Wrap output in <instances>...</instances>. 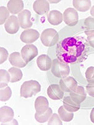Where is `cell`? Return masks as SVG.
Instances as JSON below:
<instances>
[{
  "label": "cell",
  "mask_w": 94,
  "mask_h": 125,
  "mask_svg": "<svg viewBox=\"0 0 94 125\" xmlns=\"http://www.w3.org/2000/svg\"><path fill=\"white\" fill-rule=\"evenodd\" d=\"M89 50L87 40L83 36H75L59 41L56 52L60 61L67 64H74L84 61Z\"/></svg>",
  "instance_id": "1"
},
{
  "label": "cell",
  "mask_w": 94,
  "mask_h": 125,
  "mask_svg": "<svg viewBox=\"0 0 94 125\" xmlns=\"http://www.w3.org/2000/svg\"><path fill=\"white\" fill-rule=\"evenodd\" d=\"M41 91V85L37 81L30 80L24 81L20 88V96L29 98L36 95Z\"/></svg>",
  "instance_id": "2"
},
{
  "label": "cell",
  "mask_w": 94,
  "mask_h": 125,
  "mask_svg": "<svg viewBox=\"0 0 94 125\" xmlns=\"http://www.w3.org/2000/svg\"><path fill=\"white\" fill-rule=\"evenodd\" d=\"M59 39V33L53 28L46 29L42 31L40 36L41 43L47 47L53 46L58 43Z\"/></svg>",
  "instance_id": "3"
},
{
  "label": "cell",
  "mask_w": 94,
  "mask_h": 125,
  "mask_svg": "<svg viewBox=\"0 0 94 125\" xmlns=\"http://www.w3.org/2000/svg\"><path fill=\"white\" fill-rule=\"evenodd\" d=\"M51 71L57 78H63L68 76L70 73V68L69 64H65L59 59H54L52 61Z\"/></svg>",
  "instance_id": "4"
},
{
  "label": "cell",
  "mask_w": 94,
  "mask_h": 125,
  "mask_svg": "<svg viewBox=\"0 0 94 125\" xmlns=\"http://www.w3.org/2000/svg\"><path fill=\"white\" fill-rule=\"evenodd\" d=\"M38 54V51L35 45L33 44H27L22 48L21 55L23 60L27 64L33 60Z\"/></svg>",
  "instance_id": "5"
},
{
  "label": "cell",
  "mask_w": 94,
  "mask_h": 125,
  "mask_svg": "<svg viewBox=\"0 0 94 125\" xmlns=\"http://www.w3.org/2000/svg\"><path fill=\"white\" fill-rule=\"evenodd\" d=\"M63 17L64 22L70 26H74L78 22V14L77 10L73 8H69L65 10Z\"/></svg>",
  "instance_id": "6"
},
{
  "label": "cell",
  "mask_w": 94,
  "mask_h": 125,
  "mask_svg": "<svg viewBox=\"0 0 94 125\" xmlns=\"http://www.w3.org/2000/svg\"><path fill=\"white\" fill-rule=\"evenodd\" d=\"M60 86L63 91L71 93L77 88L78 83L73 77L67 76L60 79Z\"/></svg>",
  "instance_id": "7"
},
{
  "label": "cell",
  "mask_w": 94,
  "mask_h": 125,
  "mask_svg": "<svg viewBox=\"0 0 94 125\" xmlns=\"http://www.w3.org/2000/svg\"><path fill=\"white\" fill-rule=\"evenodd\" d=\"M40 33L38 31L33 29H28L23 31L20 35V40L23 43L31 44L34 43L40 38Z\"/></svg>",
  "instance_id": "8"
},
{
  "label": "cell",
  "mask_w": 94,
  "mask_h": 125,
  "mask_svg": "<svg viewBox=\"0 0 94 125\" xmlns=\"http://www.w3.org/2000/svg\"><path fill=\"white\" fill-rule=\"evenodd\" d=\"M31 12L28 10H23L18 14V18L20 27L23 29H28L33 25V22L31 20Z\"/></svg>",
  "instance_id": "9"
},
{
  "label": "cell",
  "mask_w": 94,
  "mask_h": 125,
  "mask_svg": "<svg viewBox=\"0 0 94 125\" xmlns=\"http://www.w3.org/2000/svg\"><path fill=\"white\" fill-rule=\"evenodd\" d=\"M20 23L18 18L16 16H10L6 23H4V29L8 33L14 34L17 33L20 30Z\"/></svg>",
  "instance_id": "10"
},
{
  "label": "cell",
  "mask_w": 94,
  "mask_h": 125,
  "mask_svg": "<svg viewBox=\"0 0 94 125\" xmlns=\"http://www.w3.org/2000/svg\"><path fill=\"white\" fill-rule=\"evenodd\" d=\"M47 94L51 100H59L63 98L64 91L61 90L59 84H53L47 88Z\"/></svg>",
  "instance_id": "11"
},
{
  "label": "cell",
  "mask_w": 94,
  "mask_h": 125,
  "mask_svg": "<svg viewBox=\"0 0 94 125\" xmlns=\"http://www.w3.org/2000/svg\"><path fill=\"white\" fill-rule=\"evenodd\" d=\"M34 11L39 15L48 14L50 10V4L46 0H36L33 5Z\"/></svg>",
  "instance_id": "12"
},
{
  "label": "cell",
  "mask_w": 94,
  "mask_h": 125,
  "mask_svg": "<svg viewBox=\"0 0 94 125\" xmlns=\"http://www.w3.org/2000/svg\"><path fill=\"white\" fill-rule=\"evenodd\" d=\"M70 96L76 103L80 104L87 98V93L84 88L82 86H78L74 91L70 93Z\"/></svg>",
  "instance_id": "13"
},
{
  "label": "cell",
  "mask_w": 94,
  "mask_h": 125,
  "mask_svg": "<svg viewBox=\"0 0 94 125\" xmlns=\"http://www.w3.org/2000/svg\"><path fill=\"white\" fill-rule=\"evenodd\" d=\"M35 108L36 113L40 115L43 114L49 108L48 101L45 96H38L35 102Z\"/></svg>",
  "instance_id": "14"
},
{
  "label": "cell",
  "mask_w": 94,
  "mask_h": 125,
  "mask_svg": "<svg viewBox=\"0 0 94 125\" xmlns=\"http://www.w3.org/2000/svg\"><path fill=\"white\" fill-rule=\"evenodd\" d=\"M38 67L41 71H48L51 69L52 61L47 54H41L38 57L36 60Z\"/></svg>",
  "instance_id": "15"
},
{
  "label": "cell",
  "mask_w": 94,
  "mask_h": 125,
  "mask_svg": "<svg viewBox=\"0 0 94 125\" xmlns=\"http://www.w3.org/2000/svg\"><path fill=\"white\" fill-rule=\"evenodd\" d=\"M7 8L10 13L18 14L24 8V3L22 0H10L7 3Z\"/></svg>",
  "instance_id": "16"
},
{
  "label": "cell",
  "mask_w": 94,
  "mask_h": 125,
  "mask_svg": "<svg viewBox=\"0 0 94 125\" xmlns=\"http://www.w3.org/2000/svg\"><path fill=\"white\" fill-rule=\"evenodd\" d=\"M14 111L12 108L4 106L0 108V121L1 123H6L13 120L14 118Z\"/></svg>",
  "instance_id": "17"
},
{
  "label": "cell",
  "mask_w": 94,
  "mask_h": 125,
  "mask_svg": "<svg viewBox=\"0 0 94 125\" xmlns=\"http://www.w3.org/2000/svg\"><path fill=\"white\" fill-rule=\"evenodd\" d=\"M9 61L10 64L16 68H24L26 65L25 61L22 58L21 53L19 52H13L9 56Z\"/></svg>",
  "instance_id": "18"
},
{
  "label": "cell",
  "mask_w": 94,
  "mask_h": 125,
  "mask_svg": "<svg viewBox=\"0 0 94 125\" xmlns=\"http://www.w3.org/2000/svg\"><path fill=\"white\" fill-rule=\"evenodd\" d=\"M48 21L51 25L57 26L61 24L63 21V14L58 10H52L50 11L47 16Z\"/></svg>",
  "instance_id": "19"
},
{
  "label": "cell",
  "mask_w": 94,
  "mask_h": 125,
  "mask_svg": "<svg viewBox=\"0 0 94 125\" xmlns=\"http://www.w3.org/2000/svg\"><path fill=\"white\" fill-rule=\"evenodd\" d=\"M73 6L80 12L87 11L91 8V1L90 0H73Z\"/></svg>",
  "instance_id": "20"
},
{
  "label": "cell",
  "mask_w": 94,
  "mask_h": 125,
  "mask_svg": "<svg viewBox=\"0 0 94 125\" xmlns=\"http://www.w3.org/2000/svg\"><path fill=\"white\" fill-rule=\"evenodd\" d=\"M63 103V106L66 110L70 112H76L80 108V104L76 103L70 96H67L64 98Z\"/></svg>",
  "instance_id": "21"
},
{
  "label": "cell",
  "mask_w": 94,
  "mask_h": 125,
  "mask_svg": "<svg viewBox=\"0 0 94 125\" xmlns=\"http://www.w3.org/2000/svg\"><path fill=\"white\" fill-rule=\"evenodd\" d=\"M8 71L10 74V76H11L10 82L12 83L20 81L22 79L23 73H22V70L18 68L12 67V68H10Z\"/></svg>",
  "instance_id": "22"
},
{
  "label": "cell",
  "mask_w": 94,
  "mask_h": 125,
  "mask_svg": "<svg viewBox=\"0 0 94 125\" xmlns=\"http://www.w3.org/2000/svg\"><path fill=\"white\" fill-rule=\"evenodd\" d=\"M83 29L87 36L94 33V18L88 17L86 18L83 24Z\"/></svg>",
  "instance_id": "23"
},
{
  "label": "cell",
  "mask_w": 94,
  "mask_h": 125,
  "mask_svg": "<svg viewBox=\"0 0 94 125\" xmlns=\"http://www.w3.org/2000/svg\"><path fill=\"white\" fill-rule=\"evenodd\" d=\"M58 113H59V116L61 118L62 121L65 122H69L71 121L73 118V113L70 112L66 110L65 108L63 106H61L58 109Z\"/></svg>",
  "instance_id": "24"
},
{
  "label": "cell",
  "mask_w": 94,
  "mask_h": 125,
  "mask_svg": "<svg viewBox=\"0 0 94 125\" xmlns=\"http://www.w3.org/2000/svg\"><path fill=\"white\" fill-rule=\"evenodd\" d=\"M52 114H53L52 109L49 108L46 112H45L43 114H41V115L36 112V113L35 114V118L40 123H44L50 119L51 116L52 115Z\"/></svg>",
  "instance_id": "25"
},
{
  "label": "cell",
  "mask_w": 94,
  "mask_h": 125,
  "mask_svg": "<svg viewBox=\"0 0 94 125\" xmlns=\"http://www.w3.org/2000/svg\"><path fill=\"white\" fill-rule=\"evenodd\" d=\"M0 87L1 88H5L7 86L9 81H10V74L6 70L1 69L0 70Z\"/></svg>",
  "instance_id": "26"
},
{
  "label": "cell",
  "mask_w": 94,
  "mask_h": 125,
  "mask_svg": "<svg viewBox=\"0 0 94 125\" xmlns=\"http://www.w3.org/2000/svg\"><path fill=\"white\" fill-rule=\"evenodd\" d=\"M12 91L9 86H6L4 88H1L0 91V100L1 101H7L12 96Z\"/></svg>",
  "instance_id": "27"
},
{
  "label": "cell",
  "mask_w": 94,
  "mask_h": 125,
  "mask_svg": "<svg viewBox=\"0 0 94 125\" xmlns=\"http://www.w3.org/2000/svg\"><path fill=\"white\" fill-rule=\"evenodd\" d=\"M0 24H3L7 21L10 17V11L5 6H1L0 7Z\"/></svg>",
  "instance_id": "28"
},
{
  "label": "cell",
  "mask_w": 94,
  "mask_h": 125,
  "mask_svg": "<svg viewBox=\"0 0 94 125\" xmlns=\"http://www.w3.org/2000/svg\"><path fill=\"white\" fill-rule=\"evenodd\" d=\"M85 77L88 84L94 83V66H90L85 72Z\"/></svg>",
  "instance_id": "29"
},
{
  "label": "cell",
  "mask_w": 94,
  "mask_h": 125,
  "mask_svg": "<svg viewBox=\"0 0 94 125\" xmlns=\"http://www.w3.org/2000/svg\"><path fill=\"white\" fill-rule=\"evenodd\" d=\"M62 125V121L61 118H60L57 113L52 114L50 118L49 119V121L48 123V125Z\"/></svg>",
  "instance_id": "30"
},
{
  "label": "cell",
  "mask_w": 94,
  "mask_h": 125,
  "mask_svg": "<svg viewBox=\"0 0 94 125\" xmlns=\"http://www.w3.org/2000/svg\"><path fill=\"white\" fill-rule=\"evenodd\" d=\"M0 54H1V60H0V63L3 64V62L7 60L8 58V52L7 50L5 48L1 47L0 48Z\"/></svg>",
  "instance_id": "31"
},
{
  "label": "cell",
  "mask_w": 94,
  "mask_h": 125,
  "mask_svg": "<svg viewBox=\"0 0 94 125\" xmlns=\"http://www.w3.org/2000/svg\"><path fill=\"white\" fill-rule=\"evenodd\" d=\"M86 90H87V93L88 94V95L94 98V83L88 84L86 86Z\"/></svg>",
  "instance_id": "32"
},
{
  "label": "cell",
  "mask_w": 94,
  "mask_h": 125,
  "mask_svg": "<svg viewBox=\"0 0 94 125\" xmlns=\"http://www.w3.org/2000/svg\"><path fill=\"white\" fill-rule=\"evenodd\" d=\"M87 41H88L89 45L92 48H94V33L87 36Z\"/></svg>",
  "instance_id": "33"
},
{
  "label": "cell",
  "mask_w": 94,
  "mask_h": 125,
  "mask_svg": "<svg viewBox=\"0 0 94 125\" xmlns=\"http://www.w3.org/2000/svg\"><path fill=\"white\" fill-rule=\"evenodd\" d=\"M90 118L92 122L93 123H94V108L92 109L91 112H90Z\"/></svg>",
  "instance_id": "34"
},
{
  "label": "cell",
  "mask_w": 94,
  "mask_h": 125,
  "mask_svg": "<svg viewBox=\"0 0 94 125\" xmlns=\"http://www.w3.org/2000/svg\"><path fill=\"white\" fill-rule=\"evenodd\" d=\"M90 14L94 18V5L90 9Z\"/></svg>",
  "instance_id": "35"
}]
</instances>
